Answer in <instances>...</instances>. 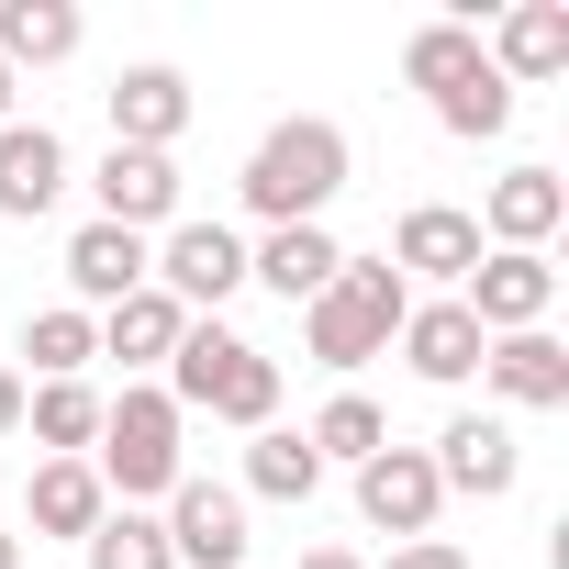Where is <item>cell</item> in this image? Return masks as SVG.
Wrapping results in <instances>:
<instances>
[{"instance_id":"6da1fadb","label":"cell","mask_w":569,"mask_h":569,"mask_svg":"<svg viewBox=\"0 0 569 569\" xmlns=\"http://www.w3.org/2000/svg\"><path fill=\"white\" fill-rule=\"evenodd\" d=\"M234 190H246V212H257L268 234H279V223H325V201L347 190V134H336L325 112H291V123H268Z\"/></svg>"},{"instance_id":"7a4b0ae2","label":"cell","mask_w":569,"mask_h":569,"mask_svg":"<svg viewBox=\"0 0 569 569\" xmlns=\"http://www.w3.org/2000/svg\"><path fill=\"white\" fill-rule=\"evenodd\" d=\"M179 425H190V413H179L157 380H123V391L101 402V447H90L101 491H112V502H134V513H146V502H168V491H179V469H190V458H179Z\"/></svg>"},{"instance_id":"3957f363","label":"cell","mask_w":569,"mask_h":569,"mask_svg":"<svg viewBox=\"0 0 569 569\" xmlns=\"http://www.w3.org/2000/svg\"><path fill=\"white\" fill-rule=\"evenodd\" d=\"M402 313H413L402 268H391V257H347V268L325 279V291L302 302V347H313L325 369H369V358H391Z\"/></svg>"},{"instance_id":"277c9868","label":"cell","mask_w":569,"mask_h":569,"mask_svg":"<svg viewBox=\"0 0 569 569\" xmlns=\"http://www.w3.org/2000/svg\"><path fill=\"white\" fill-rule=\"evenodd\" d=\"M157 391H168L179 413H223V425H246V436L279 425V358L246 347V336H223V325H190Z\"/></svg>"},{"instance_id":"5b68a950","label":"cell","mask_w":569,"mask_h":569,"mask_svg":"<svg viewBox=\"0 0 569 569\" xmlns=\"http://www.w3.org/2000/svg\"><path fill=\"white\" fill-rule=\"evenodd\" d=\"M157 525H168V558L179 569H246V547H257L246 536V491L234 480H201V469H179V491H168Z\"/></svg>"},{"instance_id":"8992f818","label":"cell","mask_w":569,"mask_h":569,"mask_svg":"<svg viewBox=\"0 0 569 569\" xmlns=\"http://www.w3.org/2000/svg\"><path fill=\"white\" fill-rule=\"evenodd\" d=\"M547 302H558V268H547V257H513V246H491V257L458 279V313H469L480 336H536Z\"/></svg>"},{"instance_id":"52a82bcc","label":"cell","mask_w":569,"mask_h":569,"mask_svg":"<svg viewBox=\"0 0 569 569\" xmlns=\"http://www.w3.org/2000/svg\"><path fill=\"white\" fill-rule=\"evenodd\" d=\"M157 291L201 325L223 291H246V234H234V223H168V246H157Z\"/></svg>"},{"instance_id":"ba28073f","label":"cell","mask_w":569,"mask_h":569,"mask_svg":"<svg viewBox=\"0 0 569 569\" xmlns=\"http://www.w3.org/2000/svg\"><path fill=\"white\" fill-rule=\"evenodd\" d=\"M436 513H447V491H436V458H425V447H380V458L358 469V525H380L391 547L436 536Z\"/></svg>"},{"instance_id":"9c48e42d","label":"cell","mask_w":569,"mask_h":569,"mask_svg":"<svg viewBox=\"0 0 569 569\" xmlns=\"http://www.w3.org/2000/svg\"><path fill=\"white\" fill-rule=\"evenodd\" d=\"M425 458H436V491H469V502H502L525 480V447H513L502 413H447V436Z\"/></svg>"},{"instance_id":"30bf717a","label":"cell","mask_w":569,"mask_h":569,"mask_svg":"<svg viewBox=\"0 0 569 569\" xmlns=\"http://www.w3.org/2000/svg\"><path fill=\"white\" fill-rule=\"evenodd\" d=\"M480 257H491V246H480V223H469L458 201H413V212L391 223V268H402V291H413V279H447V291H458Z\"/></svg>"},{"instance_id":"8fae6325","label":"cell","mask_w":569,"mask_h":569,"mask_svg":"<svg viewBox=\"0 0 569 569\" xmlns=\"http://www.w3.org/2000/svg\"><path fill=\"white\" fill-rule=\"evenodd\" d=\"M469 223H480V246L547 257V234L569 223V179H558V168H513V179H491V201H480Z\"/></svg>"},{"instance_id":"7c38bea8","label":"cell","mask_w":569,"mask_h":569,"mask_svg":"<svg viewBox=\"0 0 569 569\" xmlns=\"http://www.w3.org/2000/svg\"><path fill=\"white\" fill-rule=\"evenodd\" d=\"M90 190H101V212H90V223H123V234H157V223H179V157L112 146Z\"/></svg>"},{"instance_id":"4fadbf2b","label":"cell","mask_w":569,"mask_h":569,"mask_svg":"<svg viewBox=\"0 0 569 569\" xmlns=\"http://www.w3.org/2000/svg\"><path fill=\"white\" fill-rule=\"evenodd\" d=\"M146 279H157V246H146V234H123V223H79V234H68V291H79V313H90V302H101V313L134 302Z\"/></svg>"},{"instance_id":"5bb4252c","label":"cell","mask_w":569,"mask_h":569,"mask_svg":"<svg viewBox=\"0 0 569 569\" xmlns=\"http://www.w3.org/2000/svg\"><path fill=\"white\" fill-rule=\"evenodd\" d=\"M491 79L502 90H536V79H558L569 68V0H513V12L491 23Z\"/></svg>"},{"instance_id":"9a60e30c","label":"cell","mask_w":569,"mask_h":569,"mask_svg":"<svg viewBox=\"0 0 569 569\" xmlns=\"http://www.w3.org/2000/svg\"><path fill=\"white\" fill-rule=\"evenodd\" d=\"M101 101H112V146H146V157H168V146L190 134V79H179V68H123Z\"/></svg>"},{"instance_id":"2e32d148","label":"cell","mask_w":569,"mask_h":569,"mask_svg":"<svg viewBox=\"0 0 569 569\" xmlns=\"http://www.w3.org/2000/svg\"><path fill=\"white\" fill-rule=\"evenodd\" d=\"M391 347H402V369H413V380L458 391V380H480V347H491V336H480V325L458 313V291H447V302H413Z\"/></svg>"},{"instance_id":"e0dca14e","label":"cell","mask_w":569,"mask_h":569,"mask_svg":"<svg viewBox=\"0 0 569 569\" xmlns=\"http://www.w3.org/2000/svg\"><path fill=\"white\" fill-rule=\"evenodd\" d=\"M68 190V134L57 123H0V223H34Z\"/></svg>"},{"instance_id":"ac0fdd59","label":"cell","mask_w":569,"mask_h":569,"mask_svg":"<svg viewBox=\"0 0 569 569\" xmlns=\"http://www.w3.org/2000/svg\"><path fill=\"white\" fill-rule=\"evenodd\" d=\"M480 380H491L513 413H558V402H569V347H558L547 325H536V336H491V347H480Z\"/></svg>"},{"instance_id":"d6986e66","label":"cell","mask_w":569,"mask_h":569,"mask_svg":"<svg viewBox=\"0 0 569 569\" xmlns=\"http://www.w3.org/2000/svg\"><path fill=\"white\" fill-rule=\"evenodd\" d=\"M23 513H34V536H68V547H90V525L112 513V491H101V469H90V458H34V491H23Z\"/></svg>"},{"instance_id":"ffe728a7","label":"cell","mask_w":569,"mask_h":569,"mask_svg":"<svg viewBox=\"0 0 569 569\" xmlns=\"http://www.w3.org/2000/svg\"><path fill=\"white\" fill-rule=\"evenodd\" d=\"M336 268H347V246H336L325 223H279L268 246H246V279H268L279 302H313L325 279H336Z\"/></svg>"},{"instance_id":"44dd1931","label":"cell","mask_w":569,"mask_h":569,"mask_svg":"<svg viewBox=\"0 0 569 569\" xmlns=\"http://www.w3.org/2000/svg\"><path fill=\"white\" fill-rule=\"evenodd\" d=\"M179 336H190V313L157 291V279H146L134 302H112V313H101V358H123V369H168V358H179Z\"/></svg>"},{"instance_id":"7402d4cb","label":"cell","mask_w":569,"mask_h":569,"mask_svg":"<svg viewBox=\"0 0 569 569\" xmlns=\"http://www.w3.org/2000/svg\"><path fill=\"white\" fill-rule=\"evenodd\" d=\"M23 425L46 458H90L101 447V391L90 380H23Z\"/></svg>"},{"instance_id":"603a6c76","label":"cell","mask_w":569,"mask_h":569,"mask_svg":"<svg viewBox=\"0 0 569 569\" xmlns=\"http://www.w3.org/2000/svg\"><path fill=\"white\" fill-rule=\"evenodd\" d=\"M57 57H79V12L68 0H0V68H57Z\"/></svg>"},{"instance_id":"cb8c5ba5","label":"cell","mask_w":569,"mask_h":569,"mask_svg":"<svg viewBox=\"0 0 569 569\" xmlns=\"http://www.w3.org/2000/svg\"><path fill=\"white\" fill-rule=\"evenodd\" d=\"M23 358H34V380H90V358H101V313L46 302V313L23 325Z\"/></svg>"},{"instance_id":"d4e9b609","label":"cell","mask_w":569,"mask_h":569,"mask_svg":"<svg viewBox=\"0 0 569 569\" xmlns=\"http://www.w3.org/2000/svg\"><path fill=\"white\" fill-rule=\"evenodd\" d=\"M246 491H257V502H313V491H325V458H313L291 425H257V447H246Z\"/></svg>"},{"instance_id":"484cf974","label":"cell","mask_w":569,"mask_h":569,"mask_svg":"<svg viewBox=\"0 0 569 569\" xmlns=\"http://www.w3.org/2000/svg\"><path fill=\"white\" fill-rule=\"evenodd\" d=\"M480 68H491V57H480V23H458V12H447V23H425V34L402 46V79H413V90H436V101H447L458 79H480Z\"/></svg>"},{"instance_id":"4316f807","label":"cell","mask_w":569,"mask_h":569,"mask_svg":"<svg viewBox=\"0 0 569 569\" xmlns=\"http://www.w3.org/2000/svg\"><path fill=\"white\" fill-rule=\"evenodd\" d=\"M302 447H313L325 469H336V458H347V469H369V458L391 447V425H380V402H369V391H336V402L302 425Z\"/></svg>"},{"instance_id":"83f0119b","label":"cell","mask_w":569,"mask_h":569,"mask_svg":"<svg viewBox=\"0 0 569 569\" xmlns=\"http://www.w3.org/2000/svg\"><path fill=\"white\" fill-rule=\"evenodd\" d=\"M90 569H179V558H168V525H157V513L112 502V513L90 525Z\"/></svg>"},{"instance_id":"f1b7e54d","label":"cell","mask_w":569,"mask_h":569,"mask_svg":"<svg viewBox=\"0 0 569 569\" xmlns=\"http://www.w3.org/2000/svg\"><path fill=\"white\" fill-rule=\"evenodd\" d=\"M436 123H447L458 146H480V134H502V123H513V90H502V79L480 68V79H458V90L436 101Z\"/></svg>"},{"instance_id":"f546056e","label":"cell","mask_w":569,"mask_h":569,"mask_svg":"<svg viewBox=\"0 0 569 569\" xmlns=\"http://www.w3.org/2000/svg\"><path fill=\"white\" fill-rule=\"evenodd\" d=\"M380 569H469V547H447V536H413V547H391Z\"/></svg>"},{"instance_id":"4dcf8cb0","label":"cell","mask_w":569,"mask_h":569,"mask_svg":"<svg viewBox=\"0 0 569 569\" xmlns=\"http://www.w3.org/2000/svg\"><path fill=\"white\" fill-rule=\"evenodd\" d=\"M0 436H23V369H0Z\"/></svg>"},{"instance_id":"1f68e13d","label":"cell","mask_w":569,"mask_h":569,"mask_svg":"<svg viewBox=\"0 0 569 569\" xmlns=\"http://www.w3.org/2000/svg\"><path fill=\"white\" fill-rule=\"evenodd\" d=\"M302 569H369V558H347V547H313V558H302Z\"/></svg>"},{"instance_id":"d6a6232c","label":"cell","mask_w":569,"mask_h":569,"mask_svg":"<svg viewBox=\"0 0 569 569\" xmlns=\"http://www.w3.org/2000/svg\"><path fill=\"white\" fill-rule=\"evenodd\" d=\"M0 569H23V536H12V525H0Z\"/></svg>"},{"instance_id":"836d02e7","label":"cell","mask_w":569,"mask_h":569,"mask_svg":"<svg viewBox=\"0 0 569 569\" xmlns=\"http://www.w3.org/2000/svg\"><path fill=\"white\" fill-rule=\"evenodd\" d=\"M0 123H12V68H0Z\"/></svg>"}]
</instances>
